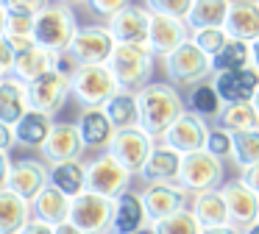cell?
<instances>
[{
	"instance_id": "obj_48",
	"label": "cell",
	"mask_w": 259,
	"mask_h": 234,
	"mask_svg": "<svg viewBox=\"0 0 259 234\" xmlns=\"http://www.w3.org/2000/svg\"><path fill=\"white\" fill-rule=\"evenodd\" d=\"M53 231H56V234H87V231H81V228L75 226L73 220H67V223H59V226H53Z\"/></svg>"
},
{
	"instance_id": "obj_50",
	"label": "cell",
	"mask_w": 259,
	"mask_h": 234,
	"mask_svg": "<svg viewBox=\"0 0 259 234\" xmlns=\"http://www.w3.org/2000/svg\"><path fill=\"white\" fill-rule=\"evenodd\" d=\"M251 48H253V67H256V70H259V39H256V42L251 45Z\"/></svg>"
},
{
	"instance_id": "obj_31",
	"label": "cell",
	"mask_w": 259,
	"mask_h": 234,
	"mask_svg": "<svg viewBox=\"0 0 259 234\" xmlns=\"http://www.w3.org/2000/svg\"><path fill=\"white\" fill-rule=\"evenodd\" d=\"M229 11H231V0H195L190 17H187V25H190V31L226 28Z\"/></svg>"
},
{
	"instance_id": "obj_1",
	"label": "cell",
	"mask_w": 259,
	"mask_h": 234,
	"mask_svg": "<svg viewBox=\"0 0 259 234\" xmlns=\"http://www.w3.org/2000/svg\"><path fill=\"white\" fill-rule=\"evenodd\" d=\"M137 98H140V128L151 134L156 142H162L170 126L181 114H187V100L179 95V87H173L170 81H151L137 92Z\"/></svg>"
},
{
	"instance_id": "obj_4",
	"label": "cell",
	"mask_w": 259,
	"mask_h": 234,
	"mask_svg": "<svg viewBox=\"0 0 259 234\" xmlns=\"http://www.w3.org/2000/svg\"><path fill=\"white\" fill-rule=\"evenodd\" d=\"M70 87H73V98L84 109H103L120 92V84L109 64H81L70 78Z\"/></svg>"
},
{
	"instance_id": "obj_20",
	"label": "cell",
	"mask_w": 259,
	"mask_h": 234,
	"mask_svg": "<svg viewBox=\"0 0 259 234\" xmlns=\"http://www.w3.org/2000/svg\"><path fill=\"white\" fill-rule=\"evenodd\" d=\"M148 226H151V217H148L142 192L128 189L120 198H114V217H112V231L109 234H137Z\"/></svg>"
},
{
	"instance_id": "obj_23",
	"label": "cell",
	"mask_w": 259,
	"mask_h": 234,
	"mask_svg": "<svg viewBox=\"0 0 259 234\" xmlns=\"http://www.w3.org/2000/svg\"><path fill=\"white\" fill-rule=\"evenodd\" d=\"M28 111H31L28 84H23L14 75H3L0 78V123L17 126Z\"/></svg>"
},
{
	"instance_id": "obj_24",
	"label": "cell",
	"mask_w": 259,
	"mask_h": 234,
	"mask_svg": "<svg viewBox=\"0 0 259 234\" xmlns=\"http://www.w3.org/2000/svg\"><path fill=\"white\" fill-rule=\"evenodd\" d=\"M226 31L231 39L253 45L259 39V0H231V11L226 20Z\"/></svg>"
},
{
	"instance_id": "obj_29",
	"label": "cell",
	"mask_w": 259,
	"mask_h": 234,
	"mask_svg": "<svg viewBox=\"0 0 259 234\" xmlns=\"http://www.w3.org/2000/svg\"><path fill=\"white\" fill-rule=\"evenodd\" d=\"M53 126H56V120H53L51 114H42V111H34V109H31L28 114H25L23 120L14 126V134H17V145H23V148H36V150H42V145L48 142V137H51Z\"/></svg>"
},
{
	"instance_id": "obj_30",
	"label": "cell",
	"mask_w": 259,
	"mask_h": 234,
	"mask_svg": "<svg viewBox=\"0 0 259 234\" xmlns=\"http://www.w3.org/2000/svg\"><path fill=\"white\" fill-rule=\"evenodd\" d=\"M103 111L109 114V120H112V126L117 128V131L140 126V98H137V92H131V89H120V92L103 106Z\"/></svg>"
},
{
	"instance_id": "obj_3",
	"label": "cell",
	"mask_w": 259,
	"mask_h": 234,
	"mask_svg": "<svg viewBox=\"0 0 259 234\" xmlns=\"http://www.w3.org/2000/svg\"><path fill=\"white\" fill-rule=\"evenodd\" d=\"M159 56L151 50V45H117L112 53V67L114 78H117L120 89H131V92H140L142 87L151 84L153 75V64H156Z\"/></svg>"
},
{
	"instance_id": "obj_38",
	"label": "cell",
	"mask_w": 259,
	"mask_h": 234,
	"mask_svg": "<svg viewBox=\"0 0 259 234\" xmlns=\"http://www.w3.org/2000/svg\"><path fill=\"white\" fill-rule=\"evenodd\" d=\"M190 39H192V42H195L206 56H212V59L231 42V36H229V31H226V28H201V31H192Z\"/></svg>"
},
{
	"instance_id": "obj_2",
	"label": "cell",
	"mask_w": 259,
	"mask_h": 234,
	"mask_svg": "<svg viewBox=\"0 0 259 234\" xmlns=\"http://www.w3.org/2000/svg\"><path fill=\"white\" fill-rule=\"evenodd\" d=\"M78 31H81L78 17H75L73 6H67V3H51L34 20L36 45L53 50V53H67Z\"/></svg>"
},
{
	"instance_id": "obj_35",
	"label": "cell",
	"mask_w": 259,
	"mask_h": 234,
	"mask_svg": "<svg viewBox=\"0 0 259 234\" xmlns=\"http://www.w3.org/2000/svg\"><path fill=\"white\" fill-rule=\"evenodd\" d=\"M218 126L229 128L231 134H242V131H253L259 128V111L253 103H231L223 109Z\"/></svg>"
},
{
	"instance_id": "obj_32",
	"label": "cell",
	"mask_w": 259,
	"mask_h": 234,
	"mask_svg": "<svg viewBox=\"0 0 259 234\" xmlns=\"http://www.w3.org/2000/svg\"><path fill=\"white\" fill-rule=\"evenodd\" d=\"M51 184L70 198H78L81 192H87V165L81 159L51 165Z\"/></svg>"
},
{
	"instance_id": "obj_13",
	"label": "cell",
	"mask_w": 259,
	"mask_h": 234,
	"mask_svg": "<svg viewBox=\"0 0 259 234\" xmlns=\"http://www.w3.org/2000/svg\"><path fill=\"white\" fill-rule=\"evenodd\" d=\"M73 95V87H70V78L62 75L59 70L45 72L42 78L28 84V100H31V109L42 111V114H56V111L64 109L67 98Z\"/></svg>"
},
{
	"instance_id": "obj_25",
	"label": "cell",
	"mask_w": 259,
	"mask_h": 234,
	"mask_svg": "<svg viewBox=\"0 0 259 234\" xmlns=\"http://www.w3.org/2000/svg\"><path fill=\"white\" fill-rule=\"evenodd\" d=\"M34 220V204L12 189H0V234H20Z\"/></svg>"
},
{
	"instance_id": "obj_12",
	"label": "cell",
	"mask_w": 259,
	"mask_h": 234,
	"mask_svg": "<svg viewBox=\"0 0 259 234\" xmlns=\"http://www.w3.org/2000/svg\"><path fill=\"white\" fill-rule=\"evenodd\" d=\"M209 131H212V126H209L201 114L187 109V114H181L179 120L170 126V131L162 137V142L167 145V148L179 150L181 156H190V153H195V150H206Z\"/></svg>"
},
{
	"instance_id": "obj_6",
	"label": "cell",
	"mask_w": 259,
	"mask_h": 234,
	"mask_svg": "<svg viewBox=\"0 0 259 234\" xmlns=\"http://www.w3.org/2000/svg\"><path fill=\"white\" fill-rule=\"evenodd\" d=\"M131 178H134V173L120 165L109 150L101 156H95L92 162H87V189L103 195V198L114 201L123 192H128Z\"/></svg>"
},
{
	"instance_id": "obj_14",
	"label": "cell",
	"mask_w": 259,
	"mask_h": 234,
	"mask_svg": "<svg viewBox=\"0 0 259 234\" xmlns=\"http://www.w3.org/2000/svg\"><path fill=\"white\" fill-rule=\"evenodd\" d=\"M212 87L218 89L220 100L226 106L231 103H251L253 95L259 92V70L245 67V70H229V72H214Z\"/></svg>"
},
{
	"instance_id": "obj_54",
	"label": "cell",
	"mask_w": 259,
	"mask_h": 234,
	"mask_svg": "<svg viewBox=\"0 0 259 234\" xmlns=\"http://www.w3.org/2000/svg\"><path fill=\"white\" fill-rule=\"evenodd\" d=\"M251 103H253V106H256V111H259V92H256V95H253V100H251Z\"/></svg>"
},
{
	"instance_id": "obj_15",
	"label": "cell",
	"mask_w": 259,
	"mask_h": 234,
	"mask_svg": "<svg viewBox=\"0 0 259 234\" xmlns=\"http://www.w3.org/2000/svg\"><path fill=\"white\" fill-rule=\"evenodd\" d=\"M226 198V206H229V217L231 226L237 228H248L259 220V192H253L242 178H231L220 187Z\"/></svg>"
},
{
	"instance_id": "obj_47",
	"label": "cell",
	"mask_w": 259,
	"mask_h": 234,
	"mask_svg": "<svg viewBox=\"0 0 259 234\" xmlns=\"http://www.w3.org/2000/svg\"><path fill=\"white\" fill-rule=\"evenodd\" d=\"M20 234H56V231H53V226H48V223H42V220H36V217H34V220H31Z\"/></svg>"
},
{
	"instance_id": "obj_27",
	"label": "cell",
	"mask_w": 259,
	"mask_h": 234,
	"mask_svg": "<svg viewBox=\"0 0 259 234\" xmlns=\"http://www.w3.org/2000/svg\"><path fill=\"white\" fill-rule=\"evenodd\" d=\"M190 209L195 212V217L201 220L203 228H214V226H229V206H226V198L220 189H212V192H198L192 195Z\"/></svg>"
},
{
	"instance_id": "obj_17",
	"label": "cell",
	"mask_w": 259,
	"mask_h": 234,
	"mask_svg": "<svg viewBox=\"0 0 259 234\" xmlns=\"http://www.w3.org/2000/svg\"><path fill=\"white\" fill-rule=\"evenodd\" d=\"M84 139H81V131L75 123H56L48 137V142L42 145V159L48 165H62V162H75L84 153Z\"/></svg>"
},
{
	"instance_id": "obj_53",
	"label": "cell",
	"mask_w": 259,
	"mask_h": 234,
	"mask_svg": "<svg viewBox=\"0 0 259 234\" xmlns=\"http://www.w3.org/2000/svg\"><path fill=\"white\" fill-rule=\"evenodd\" d=\"M137 234H156V231H153V228L148 226V228H142V231H137Z\"/></svg>"
},
{
	"instance_id": "obj_21",
	"label": "cell",
	"mask_w": 259,
	"mask_h": 234,
	"mask_svg": "<svg viewBox=\"0 0 259 234\" xmlns=\"http://www.w3.org/2000/svg\"><path fill=\"white\" fill-rule=\"evenodd\" d=\"M81 131V139H84V148L87 150H103L106 153L112 148L114 137H117V128L112 126L109 114L103 109H84L75 120Z\"/></svg>"
},
{
	"instance_id": "obj_19",
	"label": "cell",
	"mask_w": 259,
	"mask_h": 234,
	"mask_svg": "<svg viewBox=\"0 0 259 234\" xmlns=\"http://www.w3.org/2000/svg\"><path fill=\"white\" fill-rule=\"evenodd\" d=\"M187 195L190 192H187L181 184H145L142 201H145L151 223H159V220H164V217H170L173 212L184 209Z\"/></svg>"
},
{
	"instance_id": "obj_43",
	"label": "cell",
	"mask_w": 259,
	"mask_h": 234,
	"mask_svg": "<svg viewBox=\"0 0 259 234\" xmlns=\"http://www.w3.org/2000/svg\"><path fill=\"white\" fill-rule=\"evenodd\" d=\"M131 0H90V9L95 11V14L106 17V20H112L114 14H120L123 9H128Z\"/></svg>"
},
{
	"instance_id": "obj_8",
	"label": "cell",
	"mask_w": 259,
	"mask_h": 234,
	"mask_svg": "<svg viewBox=\"0 0 259 234\" xmlns=\"http://www.w3.org/2000/svg\"><path fill=\"white\" fill-rule=\"evenodd\" d=\"M112 217H114V201L103 198L98 192H81L73 198V209H70V220L87 234H109L112 231Z\"/></svg>"
},
{
	"instance_id": "obj_45",
	"label": "cell",
	"mask_w": 259,
	"mask_h": 234,
	"mask_svg": "<svg viewBox=\"0 0 259 234\" xmlns=\"http://www.w3.org/2000/svg\"><path fill=\"white\" fill-rule=\"evenodd\" d=\"M14 145H17V134H14V126H3V123H0V153H9Z\"/></svg>"
},
{
	"instance_id": "obj_7",
	"label": "cell",
	"mask_w": 259,
	"mask_h": 234,
	"mask_svg": "<svg viewBox=\"0 0 259 234\" xmlns=\"http://www.w3.org/2000/svg\"><path fill=\"white\" fill-rule=\"evenodd\" d=\"M179 184L190 195L220 189L226 184L223 181V159L212 156L209 150H195V153L184 156V167H181Z\"/></svg>"
},
{
	"instance_id": "obj_52",
	"label": "cell",
	"mask_w": 259,
	"mask_h": 234,
	"mask_svg": "<svg viewBox=\"0 0 259 234\" xmlns=\"http://www.w3.org/2000/svg\"><path fill=\"white\" fill-rule=\"evenodd\" d=\"M59 3H67V6H75V3H90V0H59Z\"/></svg>"
},
{
	"instance_id": "obj_22",
	"label": "cell",
	"mask_w": 259,
	"mask_h": 234,
	"mask_svg": "<svg viewBox=\"0 0 259 234\" xmlns=\"http://www.w3.org/2000/svg\"><path fill=\"white\" fill-rule=\"evenodd\" d=\"M181 167H184V156H181L179 150L167 148L164 142H159L156 148H153L151 159L142 167L140 178L145 184H179Z\"/></svg>"
},
{
	"instance_id": "obj_10",
	"label": "cell",
	"mask_w": 259,
	"mask_h": 234,
	"mask_svg": "<svg viewBox=\"0 0 259 234\" xmlns=\"http://www.w3.org/2000/svg\"><path fill=\"white\" fill-rule=\"evenodd\" d=\"M51 184V165L39 159H20L6 176H0V189H12L25 201H34Z\"/></svg>"
},
{
	"instance_id": "obj_5",
	"label": "cell",
	"mask_w": 259,
	"mask_h": 234,
	"mask_svg": "<svg viewBox=\"0 0 259 234\" xmlns=\"http://www.w3.org/2000/svg\"><path fill=\"white\" fill-rule=\"evenodd\" d=\"M162 64L173 87H195V84H203L206 78L214 75L212 56L203 53L192 39L181 45L179 50H173L170 56H164Z\"/></svg>"
},
{
	"instance_id": "obj_18",
	"label": "cell",
	"mask_w": 259,
	"mask_h": 234,
	"mask_svg": "<svg viewBox=\"0 0 259 234\" xmlns=\"http://www.w3.org/2000/svg\"><path fill=\"white\" fill-rule=\"evenodd\" d=\"M192 36L187 20H179V17H164V14H153L151 17V36H148V45L151 50L164 59L173 50H179L181 45H187Z\"/></svg>"
},
{
	"instance_id": "obj_39",
	"label": "cell",
	"mask_w": 259,
	"mask_h": 234,
	"mask_svg": "<svg viewBox=\"0 0 259 234\" xmlns=\"http://www.w3.org/2000/svg\"><path fill=\"white\" fill-rule=\"evenodd\" d=\"M34 14H23V11H3V25L0 33L3 36H34Z\"/></svg>"
},
{
	"instance_id": "obj_49",
	"label": "cell",
	"mask_w": 259,
	"mask_h": 234,
	"mask_svg": "<svg viewBox=\"0 0 259 234\" xmlns=\"http://www.w3.org/2000/svg\"><path fill=\"white\" fill-rule=\"evenodd\" d=\"M203 234H242V228H237V226H214V228H203Z\"/></svg>"
},
{
	"instance_id": "obj_16",
	"label": "cell",
	"mask_w": 259,
	"mask_h": 234,
	"mask_svg": "<svg viewBox=\"0 0 259 234\" xmlns=\"http://www.w3.org/2000/svg\"><path fill=\"white\" fill-rule=\"evenodd\" d=\"M151 11L145 6H134L123 9L120 14H114L106 22V28L112 31V36L117 39V45H148L151 36Z\"/></svg>"
},
{
	"instance_id": "obj_41",
	"label": "cell",
	"mask_w": 259,
	"mask_h": 234,
	"mask_svg": "<svg viewBox=\"0 0 259 234\" xmlns=\"http://www.w3.org/2000/svg\"><path fill=\"white\" fill-rule=\"evenodd\" d=\"M192 3L195 0H145V9L151 14H164V17H179V20H187L192 11Z\"/></svg>"
},
{
	"instance_id": "obj_36",
	"label": "cell",
	"mask_w": 259,
	"mask_h": 234,
	"mask_svg": "<svg viewBox=\"0 0 259 234\" xmlns=\"http://www.w3.org/2000/svg\"><path fill=\"white\" fill-rule=\"evenodd\" d=\"M151 228L156 234H203L201 220L195 217V212H192L190 206L173 212L170 217H164V220H159V223H151Z\"/></svg>"
},
{
	"instance_id": "obj_34",
	"label": "cell",
	"mask_w": 259,
	"mask_h": 234,
	"mask_svg": "<svg viewBox=\"0 0 259 234\" xmlns=\"http://www.w3.org/2000/svg\"><path fill=\"white\" fill-rule=\"evenodd\" d=\"M212 64H214V72H229V70H245V67H253V48L248 42L231 39V42L212 59Z\"/></svg>"
},
{
	"instance_id": "obj_44",
	"label": "cell",
	"mask_w": 259,
	"mask_h": 234,
	"mask_svg": "<svg viewBox=\"0 0 259 234\" xmlns=\"http://www.w3.org/2000/svg\"><path fill=\"white\" fill-rule=\"evenodd\" d=\"M14 64H17V50L0 36V78L3 75H12L14 72Z\"/></svg>"
},
{
	"instance_id": "obj_11",
	"label": "cell",
	"mask_w": 259,
	"mask_h": 234,
	"mask_svg": "<svg viewBox=\"0 0 259 234\" xmlns=\"http://www.w3.org/2000/svg\"><path fill=\"white\" fill-rule=\"evenodd\" d=\"M156 145H159V142L151 137V134L142 131V128L137 126V128L117 131V137H114L109 153H112L123 167H128L134 176H140L142 167H145L148 159H151V153H153V148H156Z\"/></svg>"
},
{
	"instance_id": "obj_37",
	"label": "cell",
	"mask_w": 259,
	"mask_h": 234,
	"mask_svg": "<svg viewBox=\"0 0 259 234\" xmlns=\"http://www.w3.org/2000/svg\"><path fill=\"white\" fill-rule=\"evenodd\" d=\"M231 159H234V165L240 170L259 165V128L234 134V153H231Z\"/></svg>"
},
{
	"instance_id": "obj_33",
	"label": "cell",
	"mask_w": 259,
	"mask_h": 234,
	"mask_svg": "<svg viewBox=\"0 0 259 234\" xmlns=\"http://www.w3.org/2000/svg\"><path fill=\"white\" fill-rule=\"evenodd\" d=\"M187 109L201 114L203 120H220L226 103L220 100V95H218V89L212 87V81H203V84H195V87L190 89Z\"/></svg>"
},
{
	"instance_id": "obj_46",
	"label": "cell",
	"mask_w": 259,
	"mask_h": 234,
	"mask_svg": "<svg viewBox=\"0 0 259 234\" xmlns=\"http://www.w3.org/2000/svg\"><path fill=\"white\" fill-rule=\"evenodd\" d=\"M240 178H242V181H245L248 187L253 189V192H259V165H251V167H245Z\"/></svg>"
},
{
	"instance_id": "obj_42",
	"label": "cell",
	"mask_w": 259,
	"mask_h": 234,
	"mask_svg": "<svg viewBox=\"0 0 259 234\" xmlns=\"http://www.w3.org/2000/svg\"><path fill=\"white\" fill-rule=\"evenodd\" d=\"M48 6H51V0H0L3 11H23V14H34V17Z\"/></svg>"
},
{
	"instance_id": "obj_26",
	"label": "cell",
	"mask_w": 259,
	"mask_h": 234,
	"mask_svg": "<svg viewBox=\"0 0 259 234\" xmlns=\"http://www.w3.org/2000/svg\"><path fill=\"white\" fill-rule=\"evenodd\" d=\"M31 204H34V217H36V220H42V223H48V226H59V223H67L70 220L73 198L64 195L62 189L53 187V184H48V187L42 189Z\"/></svg>"
},
{
	"instance_id": "obj_40",
	"label": "cell",
	"mask_w": 259,
	"mask_h": 234,
	"mask_svg": "<svg viewBox=\"0 0 259 234\" xmlns=\"http://www.w3.org/2000/svg\"><path fill=\"white\" fill-rule=\"evenodd\" d=\"M206 150L212 156H218V159H231V153H234V134L223 126H214L212 131H209Z\"/></svg>"
},
{
	"instance_id": "obj_28",
	"label": "cell",
	"mask_w": 259,
	"mask_h": 234,
	"mask_svg": "<svg viewBox=\"0 0 259 234\" xmlns=\"http://www.w3.org/2000/svg\"><path fill=\"white\" fill-rule=\"evenodd\" d=\"M56 56L53 50L48 48H39V45H34L31 50H25V53L17 56V64H14V78H20L23 84H31L36 81V78H42L45 72L56 70Z\"/></svg>"
},
{
	"instance_id": "obj_51",
	"label": "cell",
	"mask_w": 259,
	"mask_h": 234,
	"mask_svg": "<svg viewBox=\"0 0 259 234\" xmlns=\"http://www.w3.org/2000/svg\"><path fill=\"white\" fill-rule=\"evenodd\" d=\"M242 234H259V220L253 223V226H248V228H242Z\"/></svg>"
},
{
	"instance_id": "obj_9",
	"label": "cell",
	"mask_w": 259,
	"mask_h": 234,
	"mask_svg": "<svg viewBox=\"0 0 259 234\" xmlns=\"http://www.w3.org/2000/svg\"><path fill=\"white\" fill-rule=\"evenodd\" d=\"M114 48H117V39L106 25H81L67 53L78 64H109Z\"/></svg>"
}]
</instances>
